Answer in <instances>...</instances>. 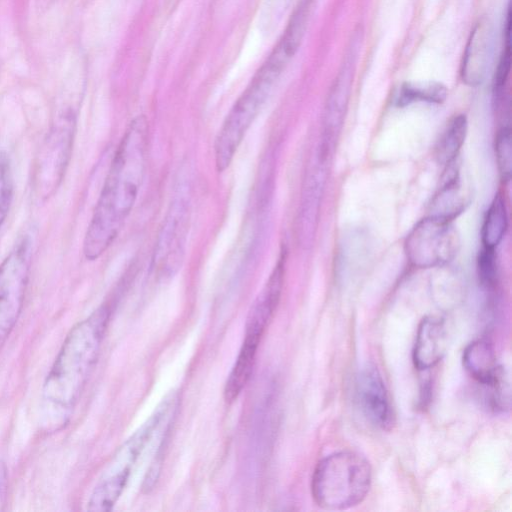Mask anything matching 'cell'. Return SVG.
I'll use <instances>...</instances> for the list:
<instances>
[{
  "instance_id": "cell-13",
  "label": "cell",
  "mask_w": 512,
  "mask_h": 512,
  "mask_svg": "<svg viewBox=\"0 0 512 512\" xmlns=\"http://www.w3.org/2000/svg\"><path fill=\"white\" fill-rule=\"evenodd\" d=\"M493 33L490 23L481 19L471 31L463 55L461 75L469 86H477L484 80L493 48Z\"/></svg>"
},
{
  "instance_id": "cell-12",
  "label": "cell",
  "mask_w": 512,
  "mask_h": 512,
  "mask_svg": "<svg viewBox=\"0 0 512 512\" xmlns=\"http://www.w3.org/2000/svg\"><path fill=\"white\" fill-rule=\"evenodd\" d=\"M327 161L317 153V157L309 166L303 181L297 226L298 239L303 246L310 244L316 230L326 182Z\"/></svg>"
},
{
  "instance_id": "cell-8",
  "label": "cell",
  "mask_w": 512,
  "mask_h": 512,
  "mask_svg": "<svg viewBox=\"0 0 512 512\" xmlns=\"http://www.w3.org/2000/svg\"><path fill=\"white\" fill-rule=\"evenodd\" d=\"M460 248V237L452 221L428 215L409 232L405 254L417 268H433L452 261Z\"/></svg>"
},
{
  "instance_id": "cell-5",
  "label": "cell",
  "mask_w": 512,
  "mask_h": 512,
  "mask_svg": "<svg viewBox=\"0 0 512 512\" xmlns=\"http://www.w3.org/2000/svg\"><path fill=\"white\" fill-rule=\"evenodd\" d=\"M76 125L73 109L61 111L39 147L31 179L32 193L38 202L51 198L65 177L72 157Z\"/></svg>"
},
{
  "instance_id": "cell-21",
  "label": "cell",
  "mask_w": 512,
  "mask_h": 512,
  "mask_svg": "<svg viewBox=\"0 0 512 512\" xmlns=\"http://www.w3.org/2000/svg\"><path fill=\"white\" fill-rule=\"evenodd\" d=\"M14 198V178L9 155L0 150V228L5 223Z\"/></svg>"
},
{
  "instance_id": "cell-25",
  "label": "cell",
  "mask_w": 512,
  "mask_h": 512,
  "mask_svg": "<svg viewBox=\"0 0 512 512\" xmlns=\"http://www.w3.org/2000/svg\"><path fill=\"white\" fill-rule=\"evenodd\" d=\"M8 491V472L6 464L0 459V511L4 509Z\"/></svg>"
},
{
  "instance_id": "cell-24",
  "label": "cell",
  "mask_w": 512,
  "mask_h": 512,
  "mask_svg": "<svg viewBox=\"0 0 512 512\" xmlns=\"http://www.w3.org/2000/svg\"><path fill=\"white\" fill-rule=\"evenodd\" d=\"M478 276L486 289H493L497 279L495 250L482 248L478 257Z\"/></svg>"
},
{
  "instance_id": "cell-4",
  "label": "cell",
  "mask_w": 512,
  "mask_h": 512,
  "mask_svg": "<svg viewBox=\"0 0 512 512\" xmlns=\"http://www.w3.org/2000/svg\"><path fill=\"white\" fill-rule=\"evenodd\" d=\"M284 68L279 61L269 56L228 112L214 142L215 166L218 172H223L230 166L243 138Z\"/></svg>"
},
{
  "instance_id": "cell-1",
  "label": "cell",
  "mask_w": 512,
  "mask_h": 512,
  "mask_svg": "<svg viewBox=\"0 0 512 512\" xmlns=\"http://www.w3.org/2000/svg\"><path fill=\"white\" fill-rule=\"evenodd\" d=\"M148 140L147 118L139 115L129 123L116 148L87 226L82 252L89 261L108 250L133 210L145 174Z\"/></svg>"
},
{
  "instance_id": "cell-7",
  "label": "cell",
  "mask_w": 512,
  "mask_h": 512,
  "mask_svg": "<svg viewBox=\"0 0 512 512\" xmlns=\"http://www.w3.org/2000/svg\"><path fill=\"white\" fill-rule=\"evenodd\" d=\"M33 254V240L24 234L0 263V341L14 328L23 308Z\"/></svg>"
},
{
  "instance_id": "cell-20",
  "label": "cell",
  "mask_w": 512,
  "mask_h": 512,
  "mask_svg": "<svg viewBox=\"0 0 512 512\" xmlns=\"http://www.w3.org/2000/svg\"><path fill=\"white\" fill-rule=\"evenodd\" d=\"M447 89L440 83H405L396 95V104L406 106L414 102L441 103L446 99Z\"/></svg>"
},
{
  "instance_id": "cell-17",
  "label": "cell",
  "mask_w": 512,
  "mask_h": 512,
  "mask_svg": "<svg viewBox=\"0 0 512 512\" xmlns=\"http://www.w3.org/2000/svg\"><path fill=\"white\" fill-rule=\"evenodd\" d=\"M259 343L244 339L224 386V398L235 401L252 374Z\"/></svg>"
},
{
  "instance_id": "cell-22",
  "label": "cell",
  "mask_w": 512,
  "mask_h": 512,
  "mask_svg": "<svg viewBox=\"0 0 512 512\" xmlns=\"http://www.w3.org/2000/svg\"><path fill=\"white\" fill-rule=\"evenodd\" d=\"M512 138L509 126H502L495 138V157L501 179L509 181L512 174Z\"/></svg>"
},
{
  "instance_id": "cell-16",
  "label": "cell",
  "mask_w": 512,
  "mask_h": 512,
  "mask_svg": "<svg viewBox=\"0 0 512 512\" xmlns=\"http://www.w3.org/2000/svg\"><path fill=\"white\" fill-rule=\"evenodd\" d=\"M462 362L465 370L481 385L490 382L501 368L492 344L486 339L469 343L463 351Z\"/></svg>"
},
{
  "instance_id": "cell-3",
  "label": "cell",
  "mask_w": 512,
  "mask_h": 512,
  "mask_svg": "<svg viewBox=\"0 0 512 512\" xmlns=\"http://www.w3.org/2000/svg\"><path fill=\"white\" fill-rule=\"evenodd\" d=\"M371 482L372 469L363 455L339 451L316 465L311 479V494L315 503L325 510H346L366 498Z\"/></svg>"
},
{
  "instance_id": "cell-2",
  "label": "cell",
  "mask_w": 512,
  "mask_h": 512,
  "mask_svg": "<svg viewBox=\"0 0 512 512\" xmlns=\"http://www.w3.org/2000/svg\"><path fill=\"white\" fill-rule=\"evenodd\" d=\"M102 304L67 334L42 387V413L48 428L66 423L97 361L110 318Z\"/></svg>"
},
{
  "instance_id": "cell-6",
  "label": "cell",
  "mask_w": 512,
  "mask_h": 512,
  "mask_svg": "<svg viewBox=\"0 0 512 512\" xmlns=\"http://www.w3.org/2000/svg\"><path fill=\"white\" fill-rule=\"evenodd\" d=\"M191 219V184L181 177L156 237L151 270L155 278L167 280L181 269Z\"/></svg>"
},
{
  "instance_id": "cell-10",
  "label": "cell",
  "mask_w": 512,
  "mask_h": 512,
  "mask_svg": "<svg viewBox=\"0 0 512 512\" xmlns=\"http://www.w3.org/2000/svg\"><path fill=\"white\" fill-rule=\"evenodd\" d=\"M354 57V52L351 51L350 56L335 80L325 106L323 129L318 151L328 157H331L334 151L343 125L351 91L352 68L355 63Z\"/></svg>"
},
{
  "instance_id": "cell-19",
  "label": "cell",
  "mask_w": 512,
  "mask_h": 512,
  "mask_svg": "<svg viewBox=\"0 0 512 512\" xmlns=\"http://www.w3.org/2000/svg\"><path fill=\"white\" fill-rule=\"evenodd\" d=\"M507 225L508 217L505 200L498 193L492 200L483 220L481 228L483 247L495 250L505 235Z\"/></svg>"
},
{
  "instance_id": "cell-14",
  "label": "cell",
  "mask_w": 512,
  "mask_h": 512,
  "mask_svg": "<svg viewBox=\"0 0 512 512\" xmlns=\"http://www.w3.org/2000/svg\"><path fill=\"white\" fill-rule=\"evenodd\" d=\"M447 334L444 320L426 316L419 323L412 351L414 366L419 371L433 368L445 354Z\"/></svg>"
},
{
  "instance_id": "cell-18",
  "label": "cell",
  "mask_w": 512,
  "mask_h": 512,
  "mask_svg": "<svg viewBox=\"0 0 512 512\" xmlns=\"http://www.w3.org/2000/svg\"><path fill=\"white\" fill-rule=\"evenodd\" d=\"M467 134L465 115L454 116L443 130L435 146V157L442 165L454 162L462 148Z\"/></svg>"
},
{
  "instance_id": "cell-11",
  "label": "cell",
  "mask_w": 512,
  "mask_h": 512,
  "mask_svg": "<svg viewBox=\"0 0 512 512\" xmlns=\"http://www.w3.org/2000/svg\"><path fill=\"white\" fill-rule=\"evenodd\" d=\"M286 250L283 249L265 285L249 310L245 337L260 341L279 304L285 276Z\"/></svg>"
},
{
  "instance_id": "cell-9",
  "label": "cell",
  "mask_w": 512,
  "mask_h": 512,
  "mask_svg": "<svg viewBox=\"0 0 512 512\" xmlns=\"http://www.w3.org/2000/svg\"><path fill=\"white\" fill-rule=\"evenodd\" d=\"M356 398L366 419L375 427L390 430L394 412L383 378L374 365H366L356 380Z\"/></svg>"
},
{
  "instance_id": "cell-23",
  "label": "cell",
  "mask_w": 512,
  "mask_h": 512,
  "mask_svg": "<svg viewBox=\"0 0 512 512\" xmlns=\"http://www.w3.org/2000/svg\"><path fill=\"white\" fill-rule=\"evenodd\" d=\"M486 391V401L495 411H505L509 407L510 387L506 374L502 367L497 375L483 385Z\"/></svg>"
},
{
  "instance_id": "cell-15",
  "label": "cell",
  "mask_w": 512,
  "mask_h": 512,
  "mask_svg": "<svg viewBox=\"0 0 512 512\" xmlns=\"http://www.w3.org/2000/svg\"><path fill=\"white\" fill-rule=\"evenodd\" d=\"M455 162L456 160L447 165L446 179L430 204L429 215L449 221L462 213L471 200L470 188L463 181L459 168L454 165Z\"/></svg>"
}]
</instances>
